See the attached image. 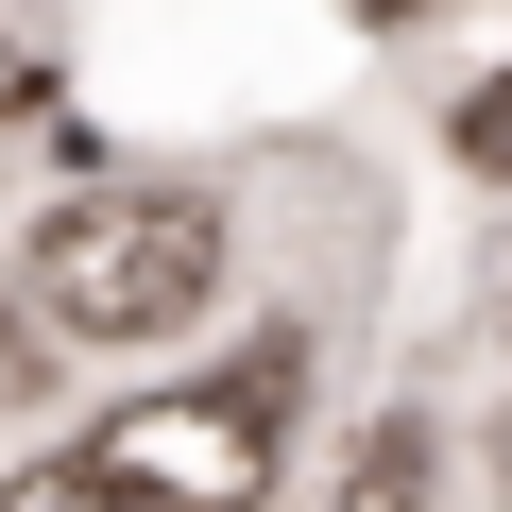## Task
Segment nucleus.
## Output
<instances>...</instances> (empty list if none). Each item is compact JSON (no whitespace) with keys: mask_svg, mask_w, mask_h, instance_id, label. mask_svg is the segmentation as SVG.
Masks as SVG:
<instances>
[{"mask_svg":"<svg viewBox=\"0 0 512 512\" xmlns=\"http://www.w3.org/2000/svg\"><path fill=\"white\" fill-rule=\"evenodd\" d=\"M291 359H308V342H256V359L205 376V393H137V410H103V427L69 444V478H86L103 512H256V495H274Z\"/></svg>","mask_w":512,"mask_h":512,"instance_id":"1","label":"nucleus"},{"mask_svg":"<svg viewBox=\"0 0 512 512\" xmlns=\"http://www.w3.org/2000/svg\"><path fill=\"white\" fill-rule=\"evenodd\" d=\"M342 512H427V427H376L359 478H342Z\"/></svg>","mask_w":512,"mask_h":512,"instance_id":"3","label":"nucleus"},{"mask_svg":"<svg viewBox=\"0 0 512 512\" xmlns=\"http://www.w3.org/2000/svg\"><path fill=\"white\" fill-rule=\"evenodd\" d=\"M0 103H35V69H18V52H0Z\"/></svg>","mask_w":512,"mask_h":512,"instance_id":"6","label":"nucleus"},{"mask_svg":"<svg viewBox=\"0 0 512 512\" xmlns=\"http://www.w3.org/2000/svg\"><path fill=\"white\" fill-rule=\"evenodd\" d=\"M0 512H103V495H86L69 461H35V478H18V495H0Z\"/></svg>","mask_w":512,"mask_h":512,"instance_id":"4","label":"nucleus"},{"mask_svg":"<svg viewBox=\"0 0 512 512\" xmlns=\"http://www.w3.org/2000/svg\"><path fill=\"white\" fill-rule=\"evenodd\" d=\"M461 137H478V154H512V86H495V103H478V120H461Z\"/></svg>","mask_w":512,"mask_h":512,"instance_id":"5","label":"nucleus"},{"mask_svg":"<svg viewBox=\"0 0 512 512\" xmlns=\"http://www.w3.org/2000/svg\"><path fill=\"white\" fill-rule=\"evenodd\" d=\"M205 291H222V222L188 188H69L35 222V308L69 342H171Z\"/></svg>","mask_w":512,"mask_h":512,"instance_id":"2","label":"nucleus"}]
</instances>
